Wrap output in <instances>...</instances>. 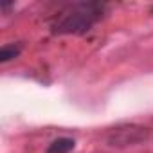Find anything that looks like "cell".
<instances>
[{"label":"cell","instance_id":"277c9868","mask_svg":"<svg viewBox=\"0 0 153 153\" xmlns=\"http://www.w3.org/2000/svg\"><path fill=\"white\" fill-rule=\"evenodd\" d=\"M22 52V43H6L0 49V63H9Z\"/></svg>","mask_w":153,"mask_h":153},{"label":"cell","instance_id":"3957f363","mask_svg":"<svg viewBox=\"0 0 153 153\" xmlns=\"http://www.w3.org/2000/svg\"><path fill=\"white\" fill-rule=\"evenodd\" d=\"M74 148H76V140L72 137H58L47 146L45 153H70Z\"/></svg>","mask_w":153,"mask_h":153},{"label":"cell","instance_id":"6da1fadb","mask_svg":"<svg viewBox=\"0 0 153 153\" xmlns=\"http://www.w3.org/2000/svg\"><path fill=\"white\" fill-rule=\"evenodd\" d=\"M106 11V4L101 2H74L65 6L56 13V18L51 24L54 34H74L81 36L88 33Z\"/></svg>","mask_w":153,"mask_h":153},{"label":"cell","instance_id":"7a4b0ae2","mask_svg":"<svg viewBox=\"0 0 153 153\" xmlns=\"http://www.w3.org/2000/svg\"><path fill=\"white\" fill-rule=\"evenodd\" d=\"M146 137H148L146 128L131 124V126H121V128L114 130L106 140H108V146H112V148H126V146L142 142Z\"/></svg>","mask_w":153,"mask_h":153}]
</instances>
